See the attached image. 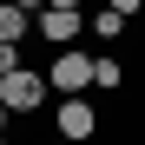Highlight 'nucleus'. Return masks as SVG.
<instances>
[{
	"mask_svg": "<svg viewBox=\"0 0 145 145\" xmlns=\"http://www.w3.org/2000/svg\"><path fill=\"white\" fill-rule=\"evenodd\" d=\"M46 7H86V0H46Z\"/></svg>",
	"mask_w": 145,
	"mask_h": 145,
	"instance_id": "11",
	"label": "nucleus"
},
{
	"mask_svg": "<svg viewBox=\"0 0 145 145\" xmlns=\"http://www.w3.org/2000/svg\"><path fill=\"white\" fill-rule=\"evenodd\" d=\"M53 132H59V138H72V145H86L92 132H99V106H92L86 92L59 99V106H53Z\"/></svg>",
	"mask_w": 145,
	"mask_h": 145,
	"instance_id": "3",
	"label": "nucleus"
},
{
	"mask_svg": "<svg viewBox=\"0 0 145 145\" xmlns=\"http://www.w3.org/2000/svg\"><path fill=\"white\" fill-rule=\"evenodd\" d=\"M13 66H27V53H20V46H13V40H0V79H7V72H13Z\"/></svg>",
	"mask_w": 145,
	"mask_h": 145,
	"instance_id": "8",
	"label": "nucleus"
},
{
	"mask_svg": "<svg viewBox=\"0 0 145 145\" xmlns=\"http://www.w3.org/2000/svg\"><path fill=\"white\" fill-rule=\"evenodd\" d=\"M13 7H27V13H40V7H46V0H13Z\"/></svg>",
	"mask_w": 145,
	"mask_h": 145,
	"instance_id": "10",
	"label": "nucleus"
},
{
	"mask_svg": "<svg viewBox=\"0 0 145 145\" xmlns=\"http://www.w3.org/2000/svg\"><path fill=\"white\" fill-rule=\"evenodd\" d=\"M46 145H72V138H46Z\"/></svg>",
	"mask_w": 145,
	"mask_h": 145,
	"instance_id": "13",
	"label": "nucleus"
},
{
	"mask_svg": "<svg viewBox=\"0 0 145 145\" xmlns=\"http://www.w3.org/2000/svg\"><path fill=\"white\" fill-rule=\"evenodd\" d=\"M92 86H99V92H119V86H125V66H119L112 53H92Z\"/></svg>",
	"mask_w": 145,
	"mask_h": 145,
	"instance_id": "7",
	"label": "nucleus"
},
{
	"mask_svg": "<svg viewBox=\"0 0 145 145\" xmlns=\"http://www.w3.org/2000/svg\"><path fill=\"white\" fill-rule=\"evenodd\" d=\"M106 7H112V13H125V20H132V13L145 7V0H106Z\"/></svg>",
	"mask_w": 145,
	"mask_h": 145,
	"instance_id": "9",
	"label": "nucleus"
},
{
	"mask_svg": "<svg viewBox=\"0 0 145 145\" xmlns=\"http://www.w3.org/2000/svg\"><path fill=\"white\" fill-rule=\"evenodd\" d=\"M92 86V53H72V46H59L53 66H46V92H59V99H72V92Z\"/></svg>",
	"mask_w": 145,
	"mask_h": 145,
	"instance_id": "2",
	"label": "nucleus"
},
{
	"mask_svg": "<svg viewBox=\"0 0 145 145\" xmlns=\"http://www.w3.org/2000/svg\"><path fill=\"white\" fill-rule=\"evenodd\" d=\"M27 33H33V13H27V7H13V0H0V40H13V46H20Z\"/></svg>",
	"mask_w": 145,
	"mask_h": 145,
	"instance_id": "5",
	"label": "nucleus"
},
{
	"mask_svg": "<svg viewBox=\"0 0 145 145\" xmlns=\"http://www.w3.org/2000/svg\"><path fill=\"white\" fill-rule=\"evenodd\" d=\"M33 33H40L46 46H79V33H86V7H40V13H33Z\"/></svg>",
	"mask_w": 145,
	"mask_h": 145,
	"instance_id": "4",
	"label": "nucleus"
},
{
	"mask_svg": "<svg viewBox=\"0 0 145 145\" xmlns=\"http://www.w3.org/2000/svg\"><path fill=\"white\" fill-rule=\"evenodd\" d=\"M0 106H7L13 119L40 112V106H46V72H40V66H13L7 79H0Z\"/></svg>",
	"mask_w": 145,
	"mask_h": 145,
	"instance_id": "1",
	"label": "nucleus"
},
{
	"mask_svg": "<svg viewBox=\"0 0 145 145\" xmlns=\"http://www.w3.org/2000/svg\"><path fill=\"white\" fill-rule=\"evenodd\" d=\"M0 145H7V132H0Z\"/></svg>",
	"mask_w": 145,
	"mask_h": 145,
	"instance_id": "14",
	"label": "nucleus"
},
{
	"mask_svg": "<svg viewBox=\"0 0 145 145\" xmlns=\"http://www.w3.org/2000/svg\"><path fill=\"white\" fill-rule=\"evenodd\" d=\"M125 27H132V20H125V13H112V7H99V13H92V20H86V33H92V40H99V46H112V40H119V33H125Z\"/></svg>",
	"mask_w": 145,
	"mask_h": 145,
	"instance_id": "6",
	"label": "nucleus"
},
{
	"mask_svg": "<svg viewBox=\"0 0 145 145\" xmlns=\"http://www.w3.org/2000/svg\"><path fill=\"white\" fill-rule=\"evenodd\" d=\"M7 125H13V112H7V106H0V132H7Z\"/></svg>",
	"mask_w": 145,
	"mask_h": 145,
	"instance_id": "12",
	"label": "nucleus"
}]
</instances>
